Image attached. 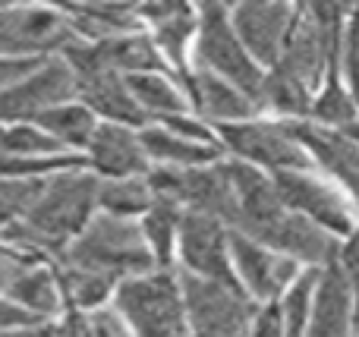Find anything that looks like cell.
I'll use <instances>...</instances> for the list:
<instances>
[{
  "mask_svg": "<svg viewBox=\"0 0 359 337\" xmlns=\"http://www.w3.org/2000/svg\"><path fill=\"white\" fill-rule=\"evenodd\" d=\"M95 205H98V183L92 177L57 174L44 180L41 195L25 221L0 237L29 252H54L60 259L67 246L88 227Z\"/></svg>",
  "mask_w": 359,
  "mask_h": 337,
  "instance_id": "obj_1",
  "label": "cell"
},
{
  "mask_svg": "<svg viewBox=\"0 0 359 337\" xmlns=\"http://www.w3.org/2000/svg\"><path fill=\"white\" fill-rule=\"evenodd\" d=\"M60 262L117 281V277L145 275L155 265V252H151L142 227H136L126 218L101 214V218L88 221L86 231L67 246Z\"/></svg>",
  "mask_w": 359,
  "mask_h": 337,
  "instance_id": "obj_2",
  "label": "cell"
},
{
  "mask_svg": "<svg viewBox=\"0 0 359 337\" xmlns=\"http://www.w3.org/2000/svg\"><path fill=\"white\" fill-rule=\"evenodd\" d=\"M180 294L192 337H249L259 309L243 294V287L183 271Z\"/></svg>",
  "mask_w": 359,
  "mask_h": 337,
  "instance_id": "obj_3",
  "label": "cell"
},
{
  "mask_svg": "<svg viewBox=\"0 0 359 337\" xmlns=\"http://www.w3.org/2000/svg\"><path fill=\"white\" fill-rule=\"evenodd\" d=\"M198 63L205 67V73H215L217 79L236 85L243 95L255 101L259 107L262 95V69L255 67V60L249 57V50L243 48V41L236 38L233 22H230L227 6L221 4H205L198 10Z\"/></svg>",
  "mask_w": 359,
  "mask_h": 337,
  "instance_id": "obj_4",
  "label": "cell"
},
{
  "mask_svg": "<svg viewBox=\"0 0 359 337\" xmlns=\"http://www.w3.org/2000/svg\"><path fill=\"white\" fill-rule=\"evenodd\" d=\"M117 309L136 337H189L183 294L168 271L123 281L117 290Z\"/></svg>",
  "mask_w": 359,
  "mask_h": 337,
  "instance_id": "obj_5",
  "label": "cell"
},
{
  "mask_svg": "<svg viewBox=\"0 0 359 337\" xmlns=\"http://www.w3.org/2000/svg\"><path fill=\"white\" fill-rule=\"evenodd\" d=\"M63 63L69 67V73L76 79V92L98 114L117 120V123H130V126L145 123L149 114L136 104L130 85L98 57L95 44H76V41L67 44L63 48Z\"/></svg>",
  "mask_w": 359,
  "mask_h": 337,
  "instance_id": "obj_6",
  "label": "cell"
},
{
  "mask_svg": "<svg viewBox=\"0 0 359 337\" xmlns=\"http://www.w3.org/2000/svg\"><path fill=\"white\" fill-rule=\"evenodd\" d=\"M221 139L243 161L271 167L274 174L312 167L309 151L293 136L290 123H252V120H246V123H224Z\"/></svg>",
  "mask_w": 359,
  "mask_h": 337,
  "instance_id": "obj_7",
  "label": "cell"
},
{
  "mask_svg": "<svg viewBox=\"0 0 359 337\" xmlns=\"http://www.w3.org/2000/svg\"><path fill=\"white\" fill-rule=\"evenodd\" d=\"M274 186H278L280 199L290 212L309 218L312 224L325 227L334 237H350L356 231V208L337 189H331L328 183L312 177L309 170L274 174Z\"/></svg>",
  "mask_w": 359,
  "mask_h": 337,
  "instance_id": "obj_8",
  "label": "cell"
},
{
  "mask_svg": "<svg viewBox=\"0 0 359 337\" xmlns=\"http://www.w3.org/2000/svg\"><path fill=\"white\" fill-rule=\"evenodd\" d=\"M73 44V25L67 13L38 6H4L0 10V54H44Z\"/></svg>",
  "mask_w": 359,
  "mask_h": 337,
  "instance_id": "obj_9",
  "label": "cell"
},
{
  "mask_svg": "<svg viewBox=\"0 0 359 337\" xmlns=\"http://www.w3.org/2000/svg\"><path fill=\"white\" fill-rule=\"evenodd\" d=\"M180 252H183V265L189 275L240 287L230 268V233H224L221 221L186 212L180 221Z\"/></svg>",
  "mask_w": 359,
  "mask_h": 337,
  "instance_id": "obj_10",
  "label": "cell"
},
{
  "mask_svg": "<svg viewBox=\"0 0 359 337\" xmlns=\"http://www.w3.org/2000/svg\"><path fill=\"white\" fill-rule=\"evenodd\" d=\"M76 95V79L63 60L41 63L32 76L16 82L13 88L0 92V123L4 120H25L60 107Z\"/></svg>",
  "mask_w": 359,
  "mask_h": 337,
  "instance_id": "obj_11",
  "label": "cell"
},
{
  "mask_svg": "<svg viewBox=\"0 0 359 337\" xmlns=\"http://www.w3.org/2000/svg\"><path fill=\"white\" fill-rule=\"evenodd\" d=\"M230 259H233L240 281L255 300L274 303L284 296V290L299 277V262L280 256V252L268 249V246L255 243V240L243 237V233H230Z\"/></svg>",
  "mask_w": 359,
  "mask_h": 337,
  "instance_id": "obj_12",
  "label": "cell"
},
{
  "mask_svg": "<svg viewBox=\"0 0 359 337\" xmlns=\"http://www.w3.org/2000/svg\"><path fill=\"white\" fill-rule=\"evenodd\" d=\"M293 13H297V6L252 0V4L233 6L230 22H233L236 38H240L243 48L249 50V57L274 67V63L280 60L287 32H290V25H293Z\"/></svg>",
  "mask_w": 359,
  "mask_h": 337,
  "instance_id": "obj_13",
  "label": "cell"
},
{
  "mask_svg": "<svg viewBox=\"0 0 359 337\" xmlns=\"http://www.w3.org/2000/svg\"><path fill=\"white\" fill-rule=\"evenodd\" d=\"M356 309L359 296L337 262L322 268L312 300L309 337H356Z\"/></svg>",
  "mask_w": 359,
  "mask_h": 337,
  "instance_id": "obj_14",
  "label": "cell"
},
{
  "mask_svg": "<svg viewBox=\"0 0 359 337\" xmlns=\"http://www.w3.org/2000/svg\"><path fill=\"white\" fill-rule=\"evenodd\" d=\"M290 130L299 139V145L309 151L312 161L347 189V195L353 199V205L359 212V145L350 142L344 132L303 123V120L290 123Z\"/></svg>",
  "mask_w": 359,
  "mask_h": 337,
  "instance_id": "obj_15",
  "label": "cell"
},
{
  "mask_svg": "<svg viewBox=\"0 0 359 337\" xmlns=\"http://www.w3.org/2000/svg\"><path fill=\"white\" fill-rule=\"evenodd\" d=\"M180 79L186 82L196 107L211 120H221V123H246V120L259 111L249 95H243L240 88L230 85V82L217 79L215 73L198 69V73H180Z\"/></svg>",
  "mask_w": 359,
  "mask_h": 337,
  "instance_id": "obj_16",
  "label": "cell"
},
{
  "mask_svg": "<svg viewBox=\"0 0 359 337\" xmlns=\"http://www.w3.org/2000/svg\"><path fill=\"white\" fill-rule=\"evenodd\" d=\"M88 149H92L95 167L114 180H133L149 170V155H145L142 142L123 126H98Z\"/></svg>",
  "mask_w": 359,
  "mask_h": 337,
  "instance_id": "obj_17",
  "label": "cell"
},
{
  "mask_svg": "<svg viewBox=\"0 0 359 337\" xmlns=\"http://www.w3.org/2000/svg\"><path fill=\"white\" fill-rule=\"evenodd\" d=\"M95 50L114 73L145 76L164 69L161 54L145 35H120V38H107V41H95Z\"/></svg>",
  "mask_w": 359,
  "mask_h": 337,
  "instance_id": "obj_18",
  "label": "cell"
},
{
  "mask_svg": "<svg viewBox=\"0 0 359 337\" xmlns=\"http://www.w3.org/2000/svg\"><path fill=\"white\" fill-rule=\"evenodd\" d=\"M139 13L155 22V38H158V44H161L164 54L170 57V63L183 67L186 41H189L192 29H196V16H192L189 6H183V4H149Z\"/></svg>",
  "mask_w": 359,
  "mask_h": 337,
  "instance_id": "obj_19",
  "label": "cell"
},
{
  "mask_svg": "<svg viewBox=\"0 0 359 337\" xmlns=\"http://www.w3.org/2000/svg\"><path fill=\"white\" fill-rule=\"evenodd\" d=\"M67 19L73 22V29H79L82 35L107 41V38H120L136 25V13L123 4H86V6H69Z\"/></svg>",
  "mask_w": 359,
  "mask_h": 337,
  "instance_id": "obj_20",
  "label": "cell"
},
{
  "mask_svg": "<svg viewBox=\"0 0 359 337\" xmlns=\"http://www.w3.org/2000/svg\"><path fill=\"white\" fill-rule=\"evenodd\" d=\"M145 155L161 158L168 164H180V167H205V164H217V149L215 145H202V142H189L180 139L168 130H145L139 136Z\"/></svg>",
  "mask_w": 359,
  "mask_h": 337,
  "instance_id": "obj_21",
  "label": "cell"
},
{
  "mask_svg": "<svg viewBox=\"0 0 359 337\" xmlns=\"http://www.w3.org/2000/svg\"><path fill=\"white\" fill-rule=\"evenodd\" d=\"M265 107L274 114H284V117H309L312 88H306L303 82L287 76L284 69L271 67V73L262 82V95H259V111H265Z\"/></svg>",
  "mask_w": 359,
  "mask_h": 337,
  "instance_id": "obj_22",
  "label": "cell"
},
{
  "mask_svg": "<svg viewBox=\"0 0 359 337\" xmlns=\"http://www.w3.org/2000/svg\"><path fill=\"white\" fill-rule=\"evenodd\" d=\"M318 275H322V268H303L299 277L280 296L278 309H280V322H284L287 337H309V319H312V300H316Z\"/></svg>",
  "mask_w": 359,
  "mask_h": 337,
  "instance_id": "obj_23",
  "label": "cell"
},
{
  "mask_svg": "<svg viewBox=\"0 0 359 337\" xmlns=\"http://www.w3.org/2000/svg\"><path fill=\"white\" fill-rule=\"evenodd\" d=\"M312 117L325 126V130H344V126L356 123L359 120V101L341 82L337 73H328L318 98L312 101Z\"/></svg>",
  "mask_w": 359,
  "mask_h": 337,
  "instance_id": "obj_24",
  "label": "cell"
},
{
  "mask_svg": "<svg viewBox=\"0 0 359 337\" xmlns=\"http://www.w3.org/2000/svg\"><path fill=\"white\" fill-rule=\"evenodd\" d=\"M6 296H10L13 303H19L22 309L35 312L38 319L57 312V306H60V294H57L54 277H50L44 268H32V265L13 281V287L6 290Z\"/></svg>",
  "mask_w": 359,
  "mask_h": 337,
  "instance_id": "obj_25",
  "label": "cell"
},
{
  "mask_svg": "<svg viewBox=\"0 0 359 337\" xmlns=\"http://www.w3.org/2000/svg\"><path fill=\"white\" fill-rule=\"evenodd\" d=\"M155 195H151L149 183L133 177V180H107L98 183V205L114 218H130V214L149 212Z\"/></svg>",
  "mask_w": 359,
  "mask_h": 337,
  "instance_id": "obj_26",
  "label": "cell"
},
{
  "mask_svg": "<svg viewBox=\"0 0 359 337\" xmlns=\"http://www.w3.org/2000/svg\"><path fill=\"white\" fill-rule=\"evenodd\" d=\"M35 123L41 126L44 132H48L50 139H57V142H67V145H88L95 136V120L88 111H82V107H73V104H60L54 107V111L41 114V117H35Z\"/></svg>",
  "mask_w": 359,
  "mask_h": 337,
  "instance_id": "obj_27",
  "label": "cell"
},
{
  "mask_svg": "<svg viewBox=\"0 0 359 337\" xmlns=\"http://www.w3.org/2000/svg\"><path fill=\"white\" fill-rule=\"evenodd\" d=\"M126 85H130L133 98H136V104L145 114H155V117H164V120L183 117V98L174 92V85L168 79H161L155 73H145V76H130Z\"/></svg>",
  "mask_w": 359,
  "mask_h": 337,
  "instance_id": "obj_28",
  "label": "cell"
},
{
  "mask_svg": "<svg viewBox=\"0 0 359 337\" xmlns=\"http://www.w3.org/2000/svg\"><path fill=\"white\" fill-rule=\"evenodd\" d=\"M57 284H60L63 296L79 309H92V306H98V303H104V296L111 294V287H114L111 277L95 275V271H86V268H76V265H67V262H60Z\"/></svg>",
  "mask_w": 359,
  "mask_h": 337,
  "instance_id": "obj_29",
  "label": "cell"
},
{
  "mask_svg": "<svg viewBox=\"0 0 359 337\" xmlns=\"http://www.w3.org/2000/svg\"><path fill=\"white\" fill-rule=\"evenodd\" d=\"M180 205L177 202H168V199H155L151 208L145 212V224H142V233L149 240L151 252L161 265L170 262V249H174V233L180 231Z\"/></svg>",
  "mask_w": 359,
  "mask_h": 337,
  "instance_id": "obj_30",
  "label": "cell"
},
{
  "mask_svg": "<svg viewBox=\"0 0 359 337\" xmlns=\"http://www.w3.org/2000/svg\"><path fill=\"white\" fill-rule=\"evenodd\" d=\"M82 161L69 155H0V177L16 180H44L48 174H73Z\"/></svg>",
  "mask_w": 359,
  "mask_h": 337,
  "instance_id": "obj_31",
  "label": "cell"
},
{
  "mask_svg": "<svg viewBox=\"0 0 359 337\" xmlns=\"http://www.w3.org/2000/svg\"><path fill=\"white\" fill-rule=\"evenodd\" d=\"M44 180H0V233L25 221V214L35 208L41 195Z\"/></svg>",
  "mask_w": 359,
  "mask_h": 337,
  "instance_id": "obj_32",
  "label": "cell"
},
{
  "mask_svg": "<svg viewBox=\"0 0 359 337\" xmlns=\"http://www.w3.org/2000/svg\"><path fill=\"white\" fill-rule=\"evenodd\" d=\"M57 337H130L123 319L117 312H73L63 319V325L57 328Z\"/></svg>",
  "mask_w": 359,
  "mask_h": 337,
  "instance_id": "obj_33",
  "label": "cell"
},
{
  "mask_svg": "<svg viewBox=\"0 0 359 337\" xmlns=\"http://www.w3.org/2000/svg\"><path fill=\"white\" fill-rule=\"evenodd\" d=\"M60 142L38 126H10L0 132V155H57Z\"/></svg>",
  "mask_w": 359,
  "mask_h": 337,
  "instance_id": "obj_34",
  "label": "cell"
},
{
  "mask_svg": "<svg viewBox=\"0 0 359 337\" xmlns=\"http://www.w3.org/2000/svg\"><path fill=\"white\" fill-rule=\"evenodd\" d=\"M344 76H347L350 92L359 98V6L350 10V22H347V35H344Z\"/></svg>",
  "mask_w": 359,
  "mask_h": 337,
  "instance_id": "obj_35",
  "label": "cell"
},
{
  "mask_svg": "<svg viewBox=\"0 0 359 337\" xmlns=\"http://www.w3.org/2000/svg\"><path fill=\"white\" fill-rule=\"evenodd\" d=\"M337 268L347 275V281L353 284V290L359 296V224H356V231L344 240L341 252H337Z\"/></svg>",
  "mask_w": 359,
  "mask_h": 337,
  "instance_id": "obj_36",
  "label": "cell"
},
{
  "mask_svg": "<svg viewBox=\"0 0 359 337\" xmlns=\"http://www.w3.org/2000/svg\"><path fill=\"white\" fill-rule=\"evenodd\" d=\"M249 337H287L278 303H268L265 309L255 312V322H252V328H249Z\"/></svg>",
  "mask_w": 359,
  "mask_h": 337,
  "instance_id": "obj_37",
  "label": "cell"
},
{
  "mask_svg": "<svg viewBox=\"0 0 359 337\" xmlns=\"http://www.w3.org/2000/svg\"><path fill=\"white\" fill-rule=\"evenodd\" d=\"M41 67V60L38 57H29V60H0V92H6V88H13L16 82H22L25 76H32L35 69Z\"/></svg>",
  "mask_w": 359,
  "mask_h": 337,
  "instance_id": "obj_38",
  "label": "cell"
},
{
  "mask_svg": "<svg viewBox=\"0 0 359 337\" xmlns=\"http://www.w3.org/2000/svg\"><path fill=\"white\" fill-rule=\"evenodd\" d=\"M38 325V315L29 312V309H22L19 303L13 300H0V331H16V328H32Z\"/></svg>",
  "mask_w": 359,
  "mask_h": 337,
  "instance_id": "obj_39",
  "label": "cell"
},
{
  "mask_svg": "<svg viewBox=\"0 0 359 337\" xmlns=\"http://www.w3.org/2000/svg\"><path fill=\"white\" fill-rule=\"evenodd\" d=\"M164 126H168V132H174V136H180V139H189V142L211 145L208 130H205L202 123H196V120H186V117H168V120H164Z\"/></svg>",
  "mask_w": 359,
  "mask_h": 337,
  "instance_id": "obj_40",
  "label": "cell"
},
{
  "mask_svg": "<svg viewBox=\"0 0 359 337\" xmlns=\"http://www.w3.org/2000/svg\"><path fill=\"white\" fill-rule=\"evenodd\" d=\"M25 268H29L25 259H16V256H10V252L0 249V294H6V290L13 287V281H16Z\"/></svg>",
  "mask_w": 359,
  "mask_h": 337,
  "instance_id": "obj_41",
  "label": "cell"
},
{
  "mask_svg": "<svg viewBox=\"0 0 359 337\" xmlns=\"http://www.w3.org/2000/svg\"><path fill=\"white\" fill-rule=\"evenodd\" d=\"M4 337H57V331H50L48 325H32V328H16V331H6Z\"/></svg>",
  "mask_w": 359,
  "mask_h": 337,
  "instance_id": "obj_42",
  "label": "cell"
},
{
  "mask_svg": "<svg viewBox=\"0 0 359 337\" xmlns=\"http://www.w3.org/2000/svg\"><path fill=\"white\" fill-rule=\"evenodd\" d=\"M356 101H359V98H356Z\"/></svg>",
  "mask_w": 359,
  "mask_h": 337,
  "instance_id": "obj_43",
  "label": "cell"
}]
</instances>
